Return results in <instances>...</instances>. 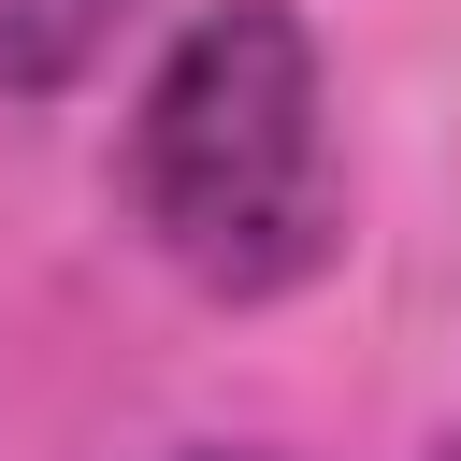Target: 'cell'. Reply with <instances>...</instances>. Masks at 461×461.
I'll return each mask as SVG.
<instances>
[{"label":"cell","mask_w":461,"mask_h":461,"mask_svg":"<svg viewBox=\"0 0 461 461\" xmlns=\"http://www.w3.org/2000/svg\"><path fill=\"white\" fill-rule=\"evenodd\" d=\"M130 216L216 303H274L331 259V86L288 0H202L158 43L130 101Z\"/></svg>","instance_id":"1"},{"label":"cell","mask_w":461,"mask_h":461,"mask_svg":"<svg viewBox=\"0 0 461 461\" xmlns=\"http://www.w3.org/2000/svg\"><path fill=\"white\" fill-rule=\"evenodd\" d=\"M115 14H130V0H0V86H14V101L86 86V58L115 43Z\"/></svg>","instance_id":"2"},{"label":"cell","mask_w":461,"mask_h":461,"mask_svg":"<svg viewBox=\"0 0 461 461\" xmlns=\"http://www.w3.org/2000/svg\"><path fill=\"white\" fill-rule=\"evenodd\" d=\"M173 461H274V447H173Z\"/></svg>","instance_id":"3"},{"label":"cell","mask_w":461,"mask_h":461,"mask_svg":"<svg viewBox=\"0 0 461 461\" xmlns=\"http://www.w3.org/2000/svg\"><path fill=\"white\" fill-rule=\"evenodd\" d=\"M432 461H461V432H447V447H432Z\"/></svg>","instance_id":"4"}]
</instances>
